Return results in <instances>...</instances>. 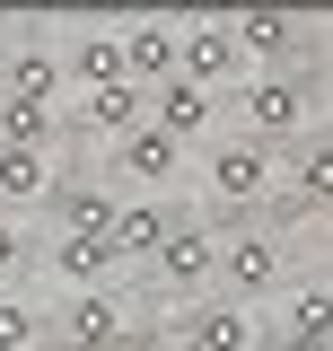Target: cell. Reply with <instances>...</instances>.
<instances>
[{
  "label": "cell",
  "instance_id": "26",
  "mask_svg": "<svg viewBox=\"0 0 333 351\" xmlns=\"http://www.w3.org/2000/svg\"><path fill=\"white\" fill-rule=\"evenodd\" d=\"M140 351H175V343H140Z\"/></svg>",
  "mask_w": 333,
  "mask_h": 351
},
{
  "label": "cell",
  "instance_id": "19",
  "mask_svg": "<svg viewBox=\"0 0 333 351\" xmlns=\"http://www.w3.org/2000/svg\"><path fill=\"white\" fill-rule=\"evenodd\" d=\"M62 71L79 80V97H88V88H114V80H132V71H123V36H79Z\"/></svg>",
  "mask_w": 333,
  "mask_h": 351
},
{
  "label": "cell",
  "instance_id": "15",
  "mask_svg": "<svg viewBox=\"0 0 333 351\" xmlns=\"http://www.w3.org/2000/svg\"><path fill=\"white\" fill-rule=\"evenodd\" d=\"M114 246L106 237H53V281L62 290H106V272H114Z\"/></svg>",
  "mask_w": 333,
  "mask_h": 351
},
{
  "label": "cell",
  "instance_id": "9",
  "mask_svg": "<svg viewBox=\"0 0 333 351\" xmlns=\"http://www.w3.org/2000/svg\"><path fill=\"white\" fill-rule=\"evenodd\" d=\"M175 62H184V27H166V18L123 27V71H132V88H166Z\"/></svg>",
  "mask_w": 333,
  "mask_h": 351
},
{
  "label": "cell",
  "instance_id": "6",
  "mask_svg": "<svg viewBox=\"0 0 333 351\" xmlns=\"http://www.w3.org/2000/svg\"><path fill=\"white\" fill-rule=\"evenodd\" d=\"M166 343H175V351H254L263 325H254V307H237V299H193L184 316H175Z\"/></svg>",
  "mask_w": 333,
  "mask_h": 351
},
{
  "label": "cell",
  "instance_id": "10",
  "mask_svg": "<svg viewBox=\"0 0 333 351\" xmlns=\"http://www.w3.org/2000/svg\"><path fill=\"white\" fill-rule=\"evenodd\" d=\"M62 80H71V71H62V53H44V44H18V53L0 62V97H9V106H53V114H62Z\"/></svg>",
  "mask_w": 333,
  "mask_h": 351
},
{
  "label": "cell",
  "instance_id": "24",
  "mask_svg": "<svg viewBox=\"0 0 333 351\" xmlns=\"http://www.w3.org/2000/svg\"><path fill=\"white\" fill-rule=\"evenodd\" d=\"M263 351H333V343H307V334H272Z\"/></svg>",
  "mask_w": 333,
  "mask_h": 351
},
{
  "label": "cell",
  "instance_id": "16",
  "mask_svg": "<svg viewBox=\"0 0 333 351\" xmlns=\"http://www.w3.org/2000/svg\"><path fill=\"white\" fill-rule=\"evenodd\" d=\"M281 176H290L298 202H316V211H333V132H316V141H298L290 158H281Z\"/></svg>",
  "mask_w": 333,
  "mask_h": 351
},
{
  "label": "cell",
  "instance_id": "3",
  "mask_svg": "<svg viewBox=\"0 0 333 351\" xmlns=\"http://www.w3.org/2000/svg\"><path fill=\"white\" fill-rule=\"evenodd\" d=\"M202 176H210V202H228V211H246V202H263V193L281 184V158H272V149H254L246 132H228V141H210Z\"/></svg>",
  "mask_w": 333,
  "mask_h": 351
},
{
  "label": "cell",
  "instance_id": "25",
  "mask_svg": "<svg viewBox=\"0 0 333 351\" xmlns=\"http://www.w3.org/2000/svg\"><path fill=\"white\" fill-rule=\"evenodd\" d=\"M9 53H18V27H9V18H0V62H9Z\"/></svg>",
  "mask_w": 333,
  "mask_h": 351
},
{
  "label": "cell",
  "instance_id": "5",
  "mask_svg": "<svg viewBox=\"0 0 333 351\" xmlns=\"http://www.w3.org/2000/svg\"><path fill=\"white\" fill-rule=\"evenodd\" d=\"M263 290H281V237H272V228H237V237H219V299L254 307Z\"/></svg>",
  "mask_w": 333,
  "mask_h": 351
},
{
  "label": "cell",
  "instance_id": "18",
  "mask_svg": "<svg viewBox=\"0 0 333 351\" xmlns=\"http://www.w3.org/2000/svg\"><path fill=\"white\" fill-rule=\"evenodd\" d=\"M18 202H53V158L44 149H0V211Z\"/></svg>",
  "mask_w": 333,
  "mask_h": 351
},
{
  "label": "cell",
  "instance_id": "13",
  "mask_svg": "<svg viewBox=\"0 0 333 351\" xmlns=\"http://www.w3.org/2000/svg\"><path fill=\"white\" fill-rule=\"evenodd\" d=\"M79 123H88V132H114V141H123V132H140V123H149V88H132V80L88 88V97H79Z\"/></svg>",
  "mask_w": 333,
  "mask_h": 351
},
{
  "label": "cell",
  "instance_id": "23",
  "mask_svg": "<svg viewBox=\"0 0 333 351\" xmlns=\"http://www.w3.org/2000/svg\"><path fill=\"white\" fill-rule=\"evenodd\" d=\"M27 255H36V246H27V228H18V219L0 211V281H9V272H18Z\"/></svg>",
  "mask_w": 333,
  "mask_h": 351
},
{
  "label": "cell",
  "instance_id": "2",
  "mask_svg": "<svg viewBox=\"0 0 333 351\" xmlns=\"http://www.w3.org/2000/svg\"><path fill=\"white\" fill-rule=\"evenodd\" d=\"M53 351H132V307L114 290H71L53 316Z\"/></svg>",
  "mask_w": 333,
  "mask_h": 351
},
{
  "label": "cell",
  "instance_id": "1",
  "mask_svg": "<svg viewBox=\"0 0 333 351\" xmlns=\"http://www.w3.org/2000/svg\"><path fill=\"white\" fill-rule=\"evenodd\" d=\"M237 132H246L254 149H298V132H307V80H290V71H263V80H246L237 97Z\"/></svg>",
  "mask_w": 333,
  "mask_h": 351
},
{
  "label": "cell",
  "instance_id": "12",
  "mask_svg": "<svg viewBox=\"0 0 333 351\" xmlns=\"http://www.w3.org/2000/svg\"><path fill=\"white\" fill-rule=\"evenodd\" d=\"M228 27L246 44V62H298V44H307V27H298L290 9H246V18H228Z\"/></svg>",
  "mask_w": 333,
  "mask_h": 351
},
{
  "label": "cell",
  "instance_id": "14",
  "mask_svg": "<svg viewBox=\"0 0 333 351\" xmlns=\"http://www.w3.org/2000/svg\"><path fill=\"white\" fill-rule=\"evenodd\" d=\"M114 193L106 184H53V219H62V237H106L114 228Z\"/></svg>",
  "mask_w": 333,
  "mask_h": 351
},
{
  "label": "cell",
  "instance_id": "7",
  "mask_svg": "<svg viewBox=\"0 0 333 351\" xmlns=\"http://www.w3.org/2000/svg\"><path fill=\"white\" fill-rule=\"evenodd\" d=\"M149 272H158L166 290H202L210 272H219V228L193 211H175V228H166V246L149 255Z\"/></svg>",
  "mask_w": 333,
  "mask_h": 351
},
{
  "label": "cell",
  "instance_id": "4",
  "mask_svg": "<svg viewBox=\"0 0 333 351\" xmlns=\"http://www.w3.org/2000/svg\"><path fill=\"white\" fill-rule=\"evenodd\" d=\"M175 80L210 88V97H237L246 88V44L228 18H202V27H184V62H175Z\"/></svg>",
  "mask_w": 333,
  "mask_h": 351
},
{
  "label": "cell",
  "instance_id": "17",
  "mask_svg": "<svg viewBox=\"0 0 333 351\" xmlns=\"http://www.w3.org/2000/svg\"><path fill=\"white\" fill-rule=\"evenodd\" d=\"M175 158H184V149H175L158 123H140V132H123V141H114V176H140V184L175 176Z\"/></svg>",
  "mask_w": 333,
  "mask_h": 351
},
{
  "label": "cell",
  "instance_id": "11",
  "mask_svg": "<svg viewBox=\"0 0 333 351\" xmlns=\"http://www.w3.org/2000/svg\"><path fill=\"white\" fill-rule=\"evenodd\" d=\"M166 228H175V202H123L114 228H106V246H114L123 263H149L166 246Z\"/></svg>",
  "mask_w": 333,
  "mask_h": 351
},
{
  "label": "cell",
  "instance_id": "20",
  "mask_svg": "<svg viewBox=\"0 0 333 351\" xmlns=\"http://www.w3.org/2000/svg\"><path fill=\"white\" fill-rule=\"evenodd\" d=\"M281 334H307V343H333V290L325 281H307L281 299Z\"/></svg>",
  "mask_w": 333,
  "mask_h": 351
},
{
  "label": "cell",
  "instance_id": "8",
  "mask_svg": "<svg viewBox=\"0 0 333 351\" xmlns=\"http://www.w3.org/2000/svg\"><path fill=\"white\" fill-rule=\"evenodd\" d=\"M228 97H210V88H193V80H166V88H149V123L184 149V141H210V114H219Z\"/></svg>",
  "mask_w": 333,
  "mask_h": 351
},
{
  "label": "cell",
  "instance_id": "22",
  "mask_svg": "<svg viewBox=\"0 0 333 351\" xmlns=\"http://www.w3.org/2000/svg\"><path fill=\"white\" fill-rule=\"evenodd\" d=\"M36 334H44L36 307H27V299H0V351H36Z\"/></svg>",
  "mask_w": 333,
  "mask_h": 351
},
{
  "label": "cell",
  "instance_id": "21",
  "mask_svg": "<svg viewBox=\"0 0 333 351\" xmlns=\"http://www.w3.org/2000/svg\"><path fill=\"white\" fill-rule=\"evenodd\" d=\"M53 132H62L53 106H9L0 97V149H53Z\"/></svg>",
  "mask_w": 333,
  "mask_h": 351
}]
</instances>
